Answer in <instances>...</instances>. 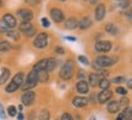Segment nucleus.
<instances>
[{
  "label": "nucleus",
  "instance_id": "obj_4",
  "mask_svg": "<svg viewBox=\"0 0 132 120\" xmlns=\"http://www.w3.org/2000/svg\"><path fill=\"white\" fill-rule=\"evenodd\" d=\"M16 15L20 17L22 22H31L33 18V11L28 7H22V9L16 10Z\"/></svg>",
  "mask_w": 132,
  "mask_h": 120
},
{
  "label": "nucleus",
  "instance_id": "obj_44",
  "mask_svg": "<svg viewBox=\"0 0 132 120\" xmlns=\"http://www.w3.org/2000/svg\"><path fill=\"white\" fill-rule=\"evenodd\" d=\"M40 0H24V3L28 5H32V6H34V5H37L38 3H39Z\"/></svg>",
  "mask_w": 132,
  "mask_h": 120
},
{
  "label": "nucleus",
  "instance_id": "obj_6",
  "mask_svg": "<svg viewBox=\"0 0 132 120\" xmlns=\"http://www.w3.org/2000/svg\"><path fill=\"white\" fill-rule=\"evenodd\" d=\"M49 16H50V18L55 22V23H61L65 21V14L62 12L61 9H59V7H53L50 10V12H49Z\"/></svg>",
  "mask_w": 132,
  "mask_h": 120
},
{
  "label": "nucleus",
  "instance_id": "obj_26",
  "mask_svg": "<svg viewBox=\"0 0 132 120\" xmlns=\"http://www.w3.org/2000/svg\"><path fill=\"white\" fill-rule=\"evenodd\" d=\"M98 86L102 90H108L109 86H110V81L106 78H100V80H99V83H98Z\"/></svg>",
  "mask_w": 132,
  "mask_h": 120
},
{
  "label": "nucleus",
  "instance_id": "obj_12",
  "mask_svg": "<svg viewBox=\"0 0 132 120\" xmlns=\"http://www.w3.org/2000/svg\"><path fill=\"white\" fill-rule=\"evenodd\" d=\"M72 104H73V107H76V108H85V107L88 104V98L82 97V96H77L72 100Z\"/></svg>",
  "mask_w": 132,
  "mask_h": 120
},
{
  "label": "nucleus",
  "instance_id": "obj_25",
  "mask_svg": "<svg viewBox=\"0 0 132 120\" xmlns=\"http://www.w3.org/2000/svg\"><path fill=\"white\" fill-rule=\"evenodd\" d=\"M122 115L123 120H132V111H131V107H125V109L122 111V113H120Z\"/></svg>",
  "mask_w": 132,
  "mask_h": 120
},
{
  "label": "nucleus",
  "instance_id": "obj_22",
  "mask_svg": "<svg viewBox=\"0 0 132 120\" xmlns=\"http://www.w3.org/2000/svg\"><path fill=\"white\" fill-rule=\"evenodd\" d=\"M45 66H47V58H43V60L38 61L36 64L33 66V69L36 72H39V70H45Z\"/></svg>",
  "mask_w": 132,
  "mask_h": 120
},
{
  "label": "nucleus",
  "instance_id": "obj_41",
  "mask_svg": "<svg viewBox=\"0 0 132 120\" xmlns=\"http://www.w3.org/2000/svg\"><path fill=\"white\" fill-rule=\"evenodd\" d=\"M60 120H73V119H72V115H71L70 113H64Z\"/></svg>",
  "mask_w": 132,
  "mask_h": 120
},
{
  "label": "nucleus",
  "instance_id": "obj_36",
  "mask_svg": "<svg viewBox=\"0 0 132 120\" xmlns=\"http://www.w3.org/2000/svg\"><path fill=\"white\" fill-rule=\"evenodd\" d=\"M126 81V78L125 77H116V78H114L113 79V83L115 84H122Z\"/></svg>",
  "mask_w": 132,
  "mask_h": 120
},
{
  "label": "nucleus",
  "instance_id": "obj_3",
  "mask_svg": "<svg viewBox=\"0 0 132 120\" xmlns=\"http://www.w3.org/2000/svg\"><path fill=\"white\" fill-rule=\"evenodd\" d=\"M115 62H116V58L115 57H110V56H99L97 57V60H95L94 64L98 67L99 69H104V68H108V67H111V66L115 64Z\"/></svg>",
  "mask_w": 132,
  "mask_h": 120
},
{
  "label": "nucleus",
  "instance_id": "obj_38",
  "mask_svg": "<svg viewBox=\"0 0 132 120\" xmlns=\"http://www.w3.org/2000/svg\"><path fill=\"white\" fill-rule=\"evenodd\" d=\"M40 22H42V26L44 28H49V27H50V21L48 19V17H43Z\"/></svg>",
  "mask_w": 132,
  "mask_h": 120
},
{
  "label": "nucleus",
  "instance_id": "obj_23",
  "mask_svg": "<svg viewBox=\"0 0 132 120\" xmlns=\"http://www.w3.org/2000/svg\"><path fill=\"white\" fill-rule=\"evenodd\" d=\"M11 81H12L14 84H16L19 88H21V86H22V84H23V73H22V72H19V73L12 78Z\"/></svg>",
  "mask_w": 132,
  "mask_h": 120
},
{
  "label": "nucleus",
  "instance_id": "obj_9",
  "mask_svg": "<svg viewBox=\"0 0 132 120\" xmlns=\"http://www.w3.org/2000/svg\"><path fill=\"white\" fill-rule=\"evenodd\" d=\"M111 97H113V92L108 89V90H102V91L98 93L97 100H98V102L100 104H105V103H108V102L111 100Z\"/></svg>",
  "mask_w": 132,
  "mask_h": 120
},
{
  "label": "nucleus",
  "instance_id": "obj_40",
  "mask_svg": "<svg viewBox=\"0 0 132 120\" xmlns=\"http://www.w3.org/2000/svg\"><path fill=\"white\" fill-rule=\"evenodd\" d=\"M0 119L3 120L6 119V113H5L4 107H3V103H0Z\"/></svg>",
  "mask_w": 132,
  "mask_h": 120
},
{
  "label": "nucleus",
  "instance_id": "obj_27",
  "mask_svg": "<svg viewBox=\"0 0 132 120\" xmlns=\"http://www.w3.org/2000/svg\"><path fill=\"white\" fill-rule=\"evenodd\" d=\"M11 49V44L6 40H1L0 41V52H6Z\"/></svg>",
  "mask_w": 132,
  "mask_h": 120
},
{
  "label": "nucleus",
  "instance_id": "obj_20",
  "mask_svg": "<svg viewBox=\"0 0 132 120\" xmlns=\"http://www.w3.org/2000/svg\"><path fill=\"white\" fill-rule=\"evenodd\" d=\"M37 79H38V83H47L48 80H49V73H48L47 70H39L37 72Z\"/></svg>",
  "mask_w": 132,
  "mask_h": 120
},
{
  "label": "nucleus",
  "instance_id": "obj_37",
  "mask_svg": "<svg viewBox=\"0 0 132 120\" xmlns=\"http://www.w3.org/2000/svg\"><path fill=\"white\" fill-rule=\"evenodd\" d=\"M130 0H121V3H120V7H122V9H130Z\"/></svg>",
  "mask_w": 132,
  "mask_h": 120
},
{
  "label": "nucleus",
  "instance_id": "obj_21",
  "mask_svg": "<svg viewBox=\"0 0 132 120\" xmlns=\"http://www.w3.org/2000/svg\"><path fill=\"white\" fill-rule=\"evenodd\" d=\"M105 32L109 33L110 35H113V37H116L118 35V27H116V24L114 23H108L105 24Z\"/></svg>",
  "mask_w": 132,
  "mask_h": 120
},
{
  "label": "nucleus",
  "instance_id": "obj_14",
  "mask_svg": "<svg viewBox=\"0 0 132 120\" xmlns=\"http://www.w3.org/2000/svg\"><path fill=\"white\" fill-rule=\"evenodd\" d=\"M90 27H92V19H90L89 16H85L81 21H78V28L82 30H86Z\"/></svg>",
  "mask_w": 132,
  "mask_h": 120
},
{
  "label": "nucleus",
  "instance_id": "obj_47",
  "mask_svg": "<svg viewBox=\"0 0 132 120\" xmlns=\"http://www.w3.org/2000/svg\"><path fill=\"white\" fill-rule=\"evenodd\" d=\"M127 86H128V89L132 88V80L131 79H127Z\"/></svg>",
  "mask_w": 132,
  "mask_h": 120
},
{
  "label": "nucleus",
  "instance_id": "obj_43",
  "mask_svg": "<svg viewBox=\"0 0 132 120\" xmlns=\"http://www.w3.org/2000/svg\"><path fill=\"white\" fill-rule=\"evenodd\" d=\"M119 104H120V106L122 104V106L127 107V104H128V100H127V98H125V97H122V98H121V100L119 101Z\"/></svg>",
  "mask_w": 132,
  "mask_h": 120
},
{
  "label": "nucleus",
  "instance_id": "obj_32",
  "mask_svg": "<svg viewBox=\"0 0 132 120\" xmlns=\"http://www.w3.org/2000/svg\"><path fill=\"white\" fill-rule=\"evenodd\" d=\"M116 93L121 95V96H125V95H127V89L122 88V86H118L116 88Z\"/></svg>",
  "mask_w": 132,
  "mask_h": 120
},
{
  "label": "nucleus",
  "instance_id": "obj_24",
  "mask_svg": "<svg viewBox=\"0 0 132 120\" xmlns=\"http://www.w3.org/2000/svg\"><path fill=\"white\" fill-rule=\"evenodd\" d=\"M32 28H33V24L31 23V22H21V23L19 24V29L22 33L28 32L29 29H32Z\"/></svg>",
  "mask_w": 132,
  "mask_h": 120
},
{
  "label": "nucleus",
  "instance_id": "obj_48",
  "mask_svg": "<svg viewBox=\"0 0 132 120\" xmlns=\"http://www.w3.org/2000/svg\"><path fill=\"white\" fill-rule=\"evenodd\" d=\"M89 3L92 5H97V3H99V0H89Z\"/></svg>",
  "mask_w": 132,
  "mask_h": 120
},
{
  "label": "nucleus",
  "instance_id": "obj_54",
  "mask_svg": "<svg viewBox=\"0 0 132 120\" xmlns=\"http://www.w3.org/2000/svg\"><path fill=\"white\" fill-rule=\"evenodd\" d=\"M118 1H121V0H118Z\"/></svg>",
  "mask_w": 132,
  "mask_h": 120
},
{
  "label": "nucleus",
  "instance_id": "obj_42",
  "mask_svg": "<svg viewBox=\"0 0 132 120\" xmlns=\"http://www.w3.org/2000/svg\"><path fill=\"white\" fill-rule=\"evenodd\" d=\"M55 52H56L57 55H65V50H64V47H61V46L55 47Z\"/></svg>",
  "mask_w": 132,
  "mask_h": 120
},
{
  "label": "nucleus",
  "instance_id": "obj_35",
  "mask_svg": "<svg viewBox=\"0 0 132 120\" xmlns=\"http://www.w3.org/2000/svg\"><path fill=\"white\" fill-rule=\"evenodd\" d=\"M77 78L80 79V80H85L86 78H87V74H86V72L83 69H80L78 72H77Z\"/></svg>",
  "mask_w": 132,
  "mask_h": 120
},
{
  "label": "nucleus",
  "instance_id": "obj_34",
  "mask_svg": "<svg viewBox=\"0 0 132 120\" xmlns=\"http://www.w3.org/2000/svg\"><path fill=\"white\" fill-rule=\"evenodd\" d=\"M9 30H10V28L7 27L3 21H0V33H7Z\"/></svg>",
  "mask_w": 132,
  "mask_h": 120
},
{
  "label": "nucleus",
  "instance_id": "obj_50",
  "mask_svg": "<svg viewBox=\"0 0 132 120\" xmlns=\"http://www.w3.org/2000/svg\"><path fill=\"white\" fill-rule=\"evenodd\" d=\"M100 37H102V34H100V33H98V34H95V39H97V38H98V39H99V38H100Z\"/></svg>",
  "mask_w": 132,
  "mask_h": 120
},
{
  "label": "nucleus",
  "instance_id": "obj_49",
  "mask_svg": "<svg viewBox=\"0 0 132 120\" xmlns=\"http://www.w3.org/2000/svg\"><path fill=\"white\" fill-rule=\"evenodd\" d=\"M115 120H123V118H122V115H121V114H119L118 118H116Z\"/></svg>",
  "mask_w": 132,
  "mask_h": 120
},
{
  "label": "nucleus",
  "instance_id": "obj_13",
  "mask_svg": "<svg viewBox=\"0 0 132 120\" xmlns=\"http://www.w3.org/2000/svg\"><path fill=\"white\" fill-rule=\"evenodd\" d=\"M76 90L78 91L80 93H88V91H89V85H88V83L86 81V80H80L78 83L76 84Z\"/></svg>",
  "mask_w": 132,
  "mask_h": 120
},
{
  "label": "nucleus",
  "instance_id": "obj_5",
  "mask_svg": "<svg viewBox=\"0 0 132 120\" xmlns=\"http://www.w3.org/2000/svg\"><path fill=\"white\" fill-rule=\"evenodd\" d=\"M33 45L34 47H37V49H44V47H47L48 45V34L47 33H38L37 37L34 38V41H33Z\"/></svg>",
  "mask_w": 132,
  "mask_h": 120
},
{
  "label": "nucleus",
  "instance_id": "obj_53",
  "mask_svg": "<svg viewBox=\"0 0 132 120\" xmlns=\"http://www.w3.org/2000/svg\"><path fill=\"white\" fill-rule=\"evenodd\" d=\"M60 1H62V3H64V1H66V0H60Z\"/></svg>",
  "mask_w": 132,
  "mask_h": 120
},
{
  "label": "nucleus",
  "instance_id": "obj_29",
  "mask_svg": "<svg viewBox=\"0 0 132 120\" xmlns=\"http://www.w3.org/2000/svg\"><path fill=\"white\" fill-rule=\"evenodd\" d=\"M20 88L16 85V84H14L12 81H11V83H9V85L5 88V91H6L7 93H12V92H15V91H17Z\"/></svg>",
  "mask_w": 132,
  "mask_h": 120
},
{
  "label": "nucleus",
  "instance_id": "obj_51",
  "mask_svg": "<svg viewBox=\"0 0 132 120\" xmlns=\"http://www.w3.org/2000/svg\"><path fill=\"white\" fill-rule=\"evenodd\" d=\"M3 4H4V3H3V0H0V9L3 7Z\"/></svg>",
  "mask_w": 132,
  "mask_h": 120
},
{
  "label": "nucleus",
  "instance_id": "obj_8",
  "mask_svg": "<svg viewBox=\"0 0 132 120\" xmlns=\"http://www.w3.org/2000/svg\"><path fill=\"white\" fill-rule=\"evenodd\" d=\"M36 101V92H33L32 90L24 91V93L21 97V103L22 106H31Z\"/></svg>",
  "mask_w": 132,
  "mask_h": 120
},
{
  "label": "nucleus",
  "instance_id": "obj_28",
  "mask_svg": "<svg viewBox=\"0 0 132 120\" xmlns=\"http://www.w3.org/2000/svg\"><path fill=\"white\" fill-rule=\"evenodd\" d=\"M38 120H50V113L47 109H43L39 115H38Z\"/></svg>",
  "mask_w": 132,
  "mask_h": 120
},
{
  "label": "nucleus",
  "instance_id": "obj_17",
  "mask_svg": "<svg viewBox=\"0 0 132 120\" xmlns=\"http://www.w3.org/2000/svg\"><path fill=\"white\" fill-rule=\"evenodd\" d=\"M108 112L111 113V114H116L119 111H120V104H119V101H110L108 102Z\"/></svg>",
  "mask_w": 132,
  "mask_h": 120
},
{
  "label": "nucleus",
  "instance_id": "obj_19",
  "mask_svg": "<svg viewBox=\"0 0 132 120\" xmlns=\"http://www.w3.org/2000/svg\"><path fill=\"white\" fill-rule=\"evenodd\" d=\"M57 66V61L55 58H53V57H49L47 58V66H45V70H47L48 73H50L53 70L56 68Z\"/></svg>",
  "mask_w": 132,
  "mask_h": 120
},
{
  "label": "nucleus",
  "instance_id": "obj_11",
  "mask_svg": "<svg viewBox=\"0 0 132 120\" xmlns=\"http://www.w3.org/2000/svg\"><path fill=\"white\" fill-rule=\"evenodd\" d=\"M105 14H106V10H105V5L104 4H99L95 6L94 10V17L97 21H103L104 17H105Z\"/></svg>",
  "mask_w": 132,
  "mask_h": 120
},
{
  "label": "nucleus",
  "instance_id": "obj_52",
  "mask_svg": "<svg viewBox=\"0 0 132 120\" xmlns=\"http://www.w3.org/2000/svg\"><path fill=\"white\" fill-rule=\"evenodd\" d=\"M89 120H97V119H95V116H90Z\"/></svg>",
  "mask_w": 132,
  "mask_h": 120
},
{
  "label": "nucleus",
  "instance_id": "obj_10",
  "mask_svg": "<svg viewBox=\"0 0 132 120\" xmlns=\"http://www.w3.org/2000/svg\"><path fill=\"white\" fill-rule=\"evenodd\" d=\"M3 22H4L10 29H14V28L17 26V21H16L14 15H11V14H4V16H3Z\"/></svg>",
  "mask_w": 132,
  "mask_h": 120
},
{
  "label": "nucleus",
  "instance_id": "obj_7",
  "mask_svg": "<svg viewBox=\"0 0 132 120\" xmlns=\"http://www.w3.org/2000/svg\"><path fill=\"white\" fill-rule=\"evenodd\" d=\"M94 50L97 52H102V53H106L111 50V42L108 40H98L94 45Z\"/></svg>",
  "mask_w": 132,
  "mask_h": 120
},
{
  "label": "nucleus",
  "instance_id": "obj_33",
  "mask_svg": "<svg viewBox=\"0 0 132 120\" xmlns=\"http://www.w3.org/2000/svg\"><path fill=\"white\" fill-rule=\"evenodd\" d=\"M78 61H80L81 63L83 66H88L89 64V60L86 57V56H83V55H81V56H78Z\"/></svg>",
  "mask_w": 132,
  "mask_h": 120
},
{
  "label": "nucleus",
  "instance_id": "obj_18",
  "mask_svg": "<svg viewBox=\"0 0 132 120\" xmlns=\"http://www.w3.org/2000/svg\"><path fill=\"white\" fill-rule=\"evenodd\" d=\"M10 75H11V72H10L9 68H6V67L1 68V74H0V85L5 84L7 80H9Z\"/></svg>",
  "mask_w": 132,
  "mask_h": 120
},
{
  "label": "nucleus",
  "instance_id": "obj_16",
  "mask_svg": "<svg viewBox=\"0 0 132 120\" xmlns=\"http://www.w3.org/2000/svg\"><path fill=\"white\" fill-rule=\"evenodd\" d=\"M99 80H100V74L99 73H90L89 78H88V85L92 88H95L98 85Z\"/></svg>",
  "mask_w": 132,
  "mask_h": 120
},
{
  "label": "nucleus",
  "instance_id": "obj_2",
  "mask_svg": "<svg viewBox=\"0 0 132 120\" xmlns=\"http://www.w3.org/2000/svg\"><path fill=\"white\" fill-rule=\"evenodd\" d=\"M37 84H38L37 72H36V70H31V72L27 74V78H26V80L23 81L21 89L24 90V91H28V90H31V89L36 88V86H37Z\"/></svg>",
  "mask_w": 132,
  "mask_h": 120
},
{
  "label": "nucleus",
  "instance_id": "obj_15",
  "mask_svg": "<svg viewBox=\"0 0 132 120\" xmlns=\"http://www.w3.org/2000/svg\"><path fill=\"white\" fill-rule=\"evenodd\" d=\"M78 27V19L76 17H69V18L65 21V28L69 29V30H72L75 28Z\"/></svg>",
  "mask_w": 132,
  "mask_h": 120
},
{
  "label": "nucleus",
  "instance_id": "obj_45",
  "mask_svg": "<svg viewBox=\"0 0 132 120\" xmlns=\"http://www.w3.org/2000/svg\"><path fill=\"white\" fill-rule=\"evenodd\" d=\"M64 39L69 40V41H76L77 40V38H75V37H64Z\"/></svg>",
  "mask_w": 132,
  "mask_h": 120
},
{
  "label": "nucleus",
  "instance_id": "obj_1",
  "mask_svg": "<svg viewBox=\"0 0 132 120\" xmlns=\"http://www.w3.org/2000/svg\"><path fill=\"white\" fill-rule=\"evenodd\" d=\"M73 72H75V62L72 60L66 61L60 69V78L67 81L73 77Z\"/></svg>",
  "mask_w": 132,
  "mask_h": 120
},
{
  "label": "nucleus",
  "instance_id": "obj_46",
  "mask_svg": "<svg viewBox=\"0 0 132 120\" xmlns=\"http://www.w3.org/2000/svg\"><path fill=\"white\" fill-rule=\"evenodd\" d=\"M16 118H17V120H23L24 119V116H23V114L20 112L19 114H16Z\"/></svg>",
  "mask_w": 132,
  "mask_h": 120
},
{
  "label": "nucleus",
  "instance_id": "obj_31",
  "mask_svg": "<svg viewBox=\"0 0 132 120\" xmlns=\"http://www.w3.org/2000/svg\"><path fill=\"white\" fill-rule=\"evenodd\" d=\"M7 114H9L10 116H16V114H17V109H16V107L9 106V108H7Z\"/></svg>",
  "mask_w": 132,
  "mask_h": 120
},
{
  "label": "nucleus",
  "instance_id": "obj_39",
  "mask_svg": "<svg viewBox=\"0 0 132 120\" xmlns=\"http://www.w3.org/2000/svg\"><path fill=\"white\" fill-rule=\"evenodd\" d=\"M24 34H26V37L27 38H32L33 35L37 34V29H36V28H32V29H29L28 32H26Z\"/></svg>",
  "mask_w": 132,
  "mask_h": 120
},
{
  "label": "nucleus",
  "instance_id": "obj_30",
  "mask_svg": "<svg viewBox=\"0 0 132 120\" xmlns=\"http://www.w3.org/2000/svg\"><path fill=\"white\" fill-rule=\"evenodd\" d=\"M6 35L9 38H11L12 40H19V38H20V33H17L16 30H14V29H10L9 32L6 33Z\"/></svg>",
  "mask_w": 132,
  "mask_h": 120
}]
</instances>
